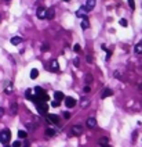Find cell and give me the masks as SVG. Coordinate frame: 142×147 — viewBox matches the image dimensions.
Instances as JSON below:
<instances>
[{
	"label": "cell",
	"mask_w": 142,
	"mask_h": 147,
	"mask_svg": "<svg viewBox=\"0 0 142 147\" xmlns=\"http://www.w3.org/2000/svg\"><path fill=\"white\" fill-rule=\"evenodd\" d=\"M59 104H61V103H59V101H57V100L51 101V105H53V107H59Z\"/></svg>",
	"instance_id": "31"
},
{
	"label": "cell",
	"mask_w": 142,
	"mask_h": 147,
	"mask_svg": "<svg viewBox=\"0 0 142 147\" xmlns=\"http://www.w3.org/2000/svg\"><path fill=\"white\" fill-rule=\"evenodd\" d=\"M10 112H11V115H17V112H18V104L15 101H12L11 105H10Z\"/></svg>",
	"instance_id": "8"
},
{
	"label": "cell",
	"mask_w": 142,
	"mask_h": 147,
	"mask_svg": "<svg viewBox=\"0 0 142 147\" xmlns=\"http://www.w3.org/2000/svg\"><path fill=\"white\" fill-rule=\"evenodd\" d=\"M47 122L48 123H54V125H58L59 123V117L58 115H53V114H50V115H47Z\"/></svg>",
	"instance_id": "4"
},
{
	"label": "cell",
	"mask_w": 142,
	"mask_h": 147,
	"mask_svg": "<svg viewBox=\"0 0 142 147\" xmlns=\"http://www.w3.org/2000/svg\"><path fill=\"white\" fill-rule=\"evenodd\" d=\"M37 111L40 115H46L48 111V105L46 103H40V104H37Z\"/></svg>",
	"instance_id": "2"
},
{
	"label": "cell",
	"mask_w": 142,
	"mask_h": 147,
	"mask_svg": "<svg viewBox=\"0 0 142 147\" xmlns=\"http://www.w3.org/2000/svg\"><path fill=\"white\" fill-rule=\"evenodd\" d=\"M83 92H84V93H90V92H91V87H90L88 85H87V86H84Z\"/></svg>",
	"instance_id": "30"
},
{
	"label": "cell",
	"mask_w": 142,
	"mask_h": 147,
	"mask_svg": "<svg viewBox=\"0 0 142 147\" xmlns=\"http://www.w3.org/2000/svg\"><path fill=\"white\" fill-rule=\"evenodd\" d=\"M120 25H121V27H127V20H126V18H121V20H120Z\"/></svg>",
	"instance_id": "28"
},
{
	"label": "cell",
	"mask_w": 142,
	"mask_h": 147,
	"mask_svg": "<svg viewBox=\"0 0 142 147\" xmlns=\"http://www.w3.org/2000/svg\"><path fill=\"white\" fill-rule=\"evenodd\" d=\"M87 61H88V63H92V57H91V56H88V57H87Z\"/></svg>",
	"instance_id": "38"
},
{
	"label": "cell",
	"mask_w": 142,
	"mask_h": 147,
	"mask_svg": "<svg viewBox=\"0 0 142 147\" xmlns=\"http://www.w3.org/2000/svg\"><path fill=\"white\" fill-rule=\"evenodd\" d=\"M112 94H113V90H110V89H104V92H102L101 97H102V99H106V97L112 96Z\"/></svg>",
	"instance_id": "15"
},
{
	"label": "cell",
	"mask_w": 142,
	"mask_h": 147,
	"mask_svg": "<svg viewBox=\"0 0 142 147\" xmlns=\"http://www.w3.org/2000/svg\"><path fill=\"white\" fill-rule=\"evenodd\" d=\"M25 97H26L28 100H30V97H32V90L30 89H28L26 92H25Z\"/></svg>",
	"instance_id": "26"
},
{
	"label": "cell",
	"mask_w": 142,
	"mask_h": 147,
	"mask_svg": "<svg viewBox=\"0 0 142 147\" xmlns=\"http://www.w3.org/2000/svg\"><path fill=\"white\" fill-rule=\"evenodd\" d=\"M46 14H47V10H46L44 7H39L37 11H36V15H37V18H40V20L46 18Z\"/></svg>",
	"instance_id": "6"
},
{
	"label": "cell",
	"mask_w": 142,
	"mask_h": 147,
	"mask_svg": "<svg viewBox=\"0 0 142 147\" xmlns=\"http://www.w3.org/2000/svg\"><path fill=\"white\" fill-rule=\"evenodd\" d=\"M39 76V71L36 68H33L32 71H30V79H36Z\"/></svg>",
	"instance_id": "21"
},
{
	"label": "cell",
	"mask_w": 142,
	"mask_h": 147,
	"mask_svg": "<svg viewBox=\"0 0 142 147\" xmlns=\"http://www.w3.org/2000/svg\"><path fill=\"white\" fill-rule=\"evenodd\" d=\"M54 17H55V10H54L53 7H51V9H48V10H47V14H46V18H47V20H53Z\"/></svg>",
	"instance_id": "10"
},
{
	"label": "cell",
	"mask_w": 142,
	"mask_h": 147,
	"mask_svg": "<svg viewBox=\"0 0 142 147\" xmlns=\"http://www.w3.org/2000/svg\"><path fill=\"white\" fill-rule=\"evenodd\" d=\"M51 71L59 72V65H58V61H57V60H53V61H51Z\"/></svg>",
	"instance_id": "14"
},
{
	"label": "cell",
	"mask_w": 142,
	"mask_h": 147,
	"mask_svg": "<svg viewBox=\"0 0 142 147\" xmlns=\"http://www.w3.org/2000/svg\"><path fill=\"white\" fill-rule=\"evenodd\" d=\"M138 89H139V90H141V92H142V82H141V83L138 85Z\"/></svg>",
	"instance_id": "40"
},
{
	"label": "cell",
	"mask_w": 142,
	"mask_h": 147,
	"mask_svg": "<svg viewBox=\"0 0 142 147\" xmlns=\"http://www.w3.org/2000/svg\"><path fill=\"white\" fill-rule=\"evenodd\" d=\"M7 2H8V0H7Z\"/></svg>",
	"instance_id": "42"
},
{
	"label": "cell",
	"mask_w": 142,
	"mask_h": 147,
	"mask_svg": "<svg viewBox=\"0 0 142 147\" xmlns=\"http://www.w3.org/2000/svg\"><path fill=\"white\" fill-rule=\"evenodd\" d=\"M54 97H55V100H57V101H61V100H64V99H65V96H64V93H62V92H55V93H54Z\"/></svg>",
	"instance_id": "17"
},
{
	"label": "cell",
	"mask_w": 142,
	"mask_h": 147,
	"mask_svg": "<svg viewBox=\"0 0 142 147\" xmlns=\"http://www.w3.org/2000/svg\"><path fill=\"white\" fill-rule=\"evenodd\" d=\"M10 137H11V132H10V129H4V130L0 132V141H1L3 144L8 143Z\"/></svg>",
	"instance_id": "1"
},
{
	"label": "cell",
	"mask_w": 142,
	"mask_h": 147,
	"mask_svg": "<svg viewBox=\"0 0 142 147\" xmlns=\"http://www.w3.org/2000/svg\"><path fill=\"white\" fill-rule=\"evenodd\" d=\"M81 28H83V29L90 28V21H88V18H87V17L83 18V21H81Z\"/></svg>",
	"instance_id": "18"
},
{
	"label": "cell",
	"mask_w": 142,
	"mask_h": 147,
	"mask_svg": "<svg viewBox=\"0 0 142 147\" xmlns=\"http://www.w3.org/2000/svg\"><path fill=\"white\" fill-rule=\"evenodd\" d=\"M21 42H22V38H19V36H14V38H11V43L14 46H18Z\"/></svg>",
	"instance_id": "16"
},
{
	"label": "cell",
	"mask_w": 142,
	"mask_h": 147,
	"mask_svg": "<svg viewBox=\"0 0 142 147\" xmlns=\"http://www.w3.org/2000/svg\"><path fill=\"white\" fill-rule=\"evenodd\" d=\"M64 2H71V0H64Z\"/></svg>",
	"instance_id": "41"
},
{
	"label": "cell",
	"mask_w": 142,
	"mask_h": 147,
	"mask_svg": "<svg viewBox=\"0 0 142 147\" xmlns=\"http://www.w3.org/2000/svg\"><path fill=\"white\" fill-rule=\"evenodd\" d=\"M73 51L79 53V51H80V45H74V46H73Z\"/></svg>",
	"instance_id": "32"
},
{
	"label": "cell",
	"mask_w": 142,
	"mask_h": 147,
	"mask_svg": "<svg viewBox=\"0 0 142 147\" xmlns=\"http://www.w3.org/2000/svg\"><path fill=\"white\" fill-rule=\"evenodd\" d=\"M83 125H80V123H77V125H73L72 126V135H81L83 133Z\"/></svg>",
	"instance_id": "3"
},
{
	"label": "cell",
	"mask_w": 142,
	"mask_h": 147,
	"mask_svg": "<svg viewBox=\"0 0 142 147\" xmlns=\"http://www.w3.org/2000/svg\"><path fill=\"white\" fill-rule=\"evenodd\" d=\"M3 114H4V108H3V107H0V118L3 117Z\"/></svg>",
	"instance_id": "37"
},
{
	"label": "cell",
	"mask_w": 142,
	"mask_h": 147,
	"mask_svg": "<svg viewBox=\"0 0 142 147\" xmlns=\"http://www.w3.org/2000/svg\"><path fill=\"white\" fill-rule=\"evenodd\" d=\"M113 75H115V78H121V74L119 71H115V74H113Z\"/></svg>",
	"instance_id": "35"
},
{
	"label": "cell",
	"mask_w": 142,
	"mask_h": 147,
	"mask_svg": "<svg viewBox=\"0 0 142 147\" xmlns=\"http://www.w3.org/2000/svg\"><path fill=\"white\" fill-rule=\"evenodd\" d=\"M88 105H90V100L88 99H81V107L86 108V107H88Z\"/></svg>",
	"instance_id": "25"
},
{
	"label": "cell",
	"mask_w": 142,
	"mask_h": 147,
	"mask_svg": "<svg viewBox=\"0 0 142 147\" xmlns=\"http://www.w3.org/2000/svg\"><path fill=\"white\" fill-rule=\"evenodd\" d=\"M46 135H47L48 137L55 136V129H53V128H47V129H46Z\"/></svg>",
	"instance_id": "20"
},
{
	"label": "cell",
	"mask_w": 142,
	"mask_h": 147,
	"mask_svg": "<svg viewBox=\"0 0 142 147\" xmlns=\"http://www.w3.org/2000/svg\"><path fill=\"white\" fill-rule=\"evenodd\" d=\"M86 123H87V126H88L90 129H94L95 126H97V119H95L94 117H90L88 119H87Z\"/></svg>",
	"instance_id": "7"
},
{
	"label": "cell",
	"mask_w": 142,
	"mask_h": 147,
	"mask_svg": "<svg viewBox=\"0 0 142 147\" xmlns=\"http://www.w3.org/2000/svg\"><path fill=\"white\" fill-rule=\"evenodd\" d=\"M94 7H95V0H87V3H86V10L87 11H91Z\"/></svg>",
	"instance_id": "9"
},
{
	"label": "cell",
	"mask_w": 142,
	"mask_h": 147,
	"mask_svg": "<svg viewBox=\"0 0 142 147\" xmlns=\"http://www.w3.org/2000/svg\"><path fill=\"white\" fill-rule=\"evenodd\" d=\"M84 81H86L87 85L91 83V82H92V75H91V74H86V76H84Z\"/></svg>",
	"instance_id": "22"
},
{
	"label": "cell",
	"mask_w": 142,
	"mask_h": 147,
	"mask_svg": "<svg viewBox=\"0 0 142 147\" xmlns=\"http://www.w3.org/2000/svg\"><path fill=\"white\" fill-rule=\"evenodd\" d=\"M35 92H36V96H39V97H43L46 94L44 89H43V87H40V86H36L35 87Z\"/></svg>",
	"instance_id": "11"
},
{
	"label": "cell",
	"mask_w": 142,
	"mask_h": 147,
	"mask_svg": "<svg viewBox=\"0 0 142 147\" xmlns=\"http://www.w3.org/2000/svg\"><path fill=\"white\" fill-rule=\"evenodd\" d=\"M28 133L25 132V130H18V137L19 139H26Z\"/></svg>",
	"instance_id": "23"
},
{
	"label": "cell",
	"mask_w": 142,
	"mask_h": 147,
	"mask_svg": "<svg viewBox=\"0 0 142 147\" xmlns=\"http://www.w3.org/2000/svg\"><path fill=\"white\" fill-rule=\"evenodd\" d=\"M4 93H6V94H11L12 93V83H11V82H7V83H6Z\"/></svg>",
	"instance_id": "12"
},
{
	"label": "cell",
	"mask_w": 142,
	"mask_h": 147,
	"mask_svg": "<svg viewBox=\"0 0 142 147\" xmlns=\"http://www.w3.org/2000/svg\"><path fill=\"white\" fill-rule=\"evenodd\" d=\"M21 146H22V144L19 143V141H18V140H17V141H14V143H12V147H21Z\"/></svg>",
	"instance_id": "33"
},
{
	"label": "cell",
	"mask_w": 142,
	"mask_h": 147,
	"mask_svg": "<svg viewBox=\"0 0 142 147\" xmlns=\"http://www.w3.org/2000/svg\"><path fill=\"white\" fill-rule=\"evenodd\" d=\"M0 20H1V18H0Z\"/></svg>",
	"instance_id": "43"
},
{
	"label": "cell",
	"mask_w": 142,
	"mask_h": 147,
	"mask_svg": "<svg viewBox=\"0 0 142 147\" xmlns=\"http://www.w3.org/2000/svg\"><path fill=\"white\" fill-rule=\"evenodd\" d=\"M65 118H66V119H69V118H71V115H69V112H65Z\"/></svg>",
	"instance_id": "39"
},
{
	"label": "cell",
	"mask_w": 142,
	"mask_h": 147,
	"mask_svg": "<svg viewBox=\"0 0 142 147\" xmlns=\"http://www.w3.org/2000/svg\"><path fill=\"white\" fill-rule=\"evenodd\" d=\"M99 146L101 147H109V139L108 137H101L99 139Z\"/></svg>",
	"instance_id": "13"
},
{
	"label": "cell",
	"mask_w": 142,
	"mask_h": 147,
	"mask_svg": "<svg viewBox=\"0 0 142 147\" xmlns=\"http://www.w3.org/2000/svg\"><path fill=\"white\" fill-rule=\"evenodd\" d=\"M135 53L137 54H142V43L135 45Z\"/></svg>",
	"instance_id": "24"
},
{
	"label": "cell",
	"mask_w": 142,
	"mask_h": 147,
	"mask_svg": "<svg viewBox=\"0 0 142 147\" xmlns=\"http://www.w3.org/2000/svg\"><path fill=\"white\" fill-rule=\"evenodd\" d=\"M73 64H74V67H79V58H74V60H73Z\"/></svg>",
	"instance_id": "36"
},
{
	"label": "cell",
	"mask_w": 142,
	"mask_h": 147,
	"mask_svg": "<svg viewBox=\"0 0 142 147\" xmlns=\"http://www.w3.org/2000/svg\"><path fill=\"white\" fill-rule=\"evenodd\" d=\"M87 13V10H86V7H80L79 10H77V13H76V15L77 17H84V14Z\"/></svg>",
	"instance_id": "19"
},
{
	"label": "cell",
	"mask_w": 142,
	"mask_h": 147,
	"mask_svg": "<svg viewBox=\"0 0 142 147\" xmlns=\"http://www.w3.org/2000/svg\"><path fill=\"white\" fill-rule=\"evenodd\" d=\"M65 105L68 108H73L76 105V100L73 97H65Z\"/></svg>",
	"instance_id": "5"
},
{
	"label": "cell",
	"mask_w": 142,
	"mask_h": 147,
	"mask_svg": "<svg viewBox=\"0 0 142 147\" xmlns=\"http://www.w3.org/2000/svg\"><path fill=\"white\" fill-rule=\"evenodd\" d=\"M128 2V6L131 7V10H135V2L134 0H127Z\"/></svg>",
	"instance_id": "27"
},
{
	"label": "cell",
	"mask_w": 142,
	"mask_h": 147,
	"mask_svg": "<svg viewBox=\"0 0 142 147\" xmlns=\"http://www.w3.org/2000/svg\"><path fill=\"white\" fill-rule=\"evenodd\" d=\"M26 128H28L29 130H33V129H35V126H33L32 123H26Z\"/></svg>",
	"instance_id": "34"
},
{
	"label": "cell",
	"mask_w": 142,
	"mask_h": 147,
	"mask_svg": "<svg viewBox=\"0 0 142 147\" xmlns=\"http://www.w3.org/2000/svg\"><path fill=\"white\" fill-rule=\"evenodd\" d=\"M48 49H50V46H48V45H47V43H44V45H43V46H42V51H47V50H48Z\"/></svg>",
	"instance_id": "29"
}]
</instances>
